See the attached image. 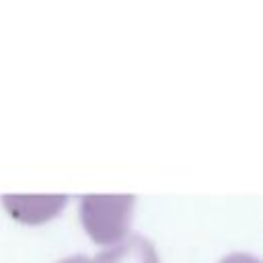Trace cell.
I'll return each instance as SVG.
<instances>
[{
	"mask_svg": "<svg viewBox=\"0 0 263 263\" xmlns=\"http://www.w3.org/2000/svg\"><path fill=\"white\" fill-rule=\"evenodd\" d=\"M66 195H2V205L23 224H43L60 214Z\"/></svg>",
	"mask_w": 263,
	"mask_h": 263,
	"instance_id": "cell-2",
	"label": "cell"
},
{
	"mask_svg": "<svg viewBox=\"0 0 263 263\" xmlns=\"http://www.w3.org/2000/svg\"><path fill=\"white\" fill-rule=\"evenodd\" d=\"M58 263H95V261H92V257H86V255H72V257L62 259Z\"/></svg>",
	"mask_w": 263,
	"mask_h": 263,
	"instance_id": "cell-5",
	"label": "cell"
},
{
	"mask_svg": "<svg viewBox=\"0 0 263 263\" xmlns=\"http://www.w3.org/2000/svg\"><path fill=\"white\" fill-rule=\"evenodd\" d=\"M92 261L95 263H158V255L152 240L134 234L117 242L115 247L99 253L97 257H92Z\"/></svg>",
	"mask_w": 263,
	"mask_h": 263,
	"instance_id": "cell-3",
	"label": "cell"
},
{
	"mask_svg": "<svg viewBox=\"0 0 263 263\" xmlns=\"http://www.w3.org/2000/svg\"><path fill=\"white\" fill-rule=\"evenodd\" d=\"M134 203V195H82L80 222L97 245H115L129 228Z\"/></svg>",
	"mask_w": 263,
	"mask_h": 263,
	"instance_id": "cell-1",
	"label": "cell"
},
{
	"mask_svg": "<svg viewBox=\"0 0 263 263\" xmlns=\"http://www.w3.org/2000/svg\"><path fill=\"white\" fill-rule=\"evenodd\" d=\"M220 263H259V259L249 253H232V255H226Z\"/></svg>",
	"mask_w": 263,
	"mask_h": 263,
	"instance_id": "cell-4",
	"label": "cell"
}]
</instances>
